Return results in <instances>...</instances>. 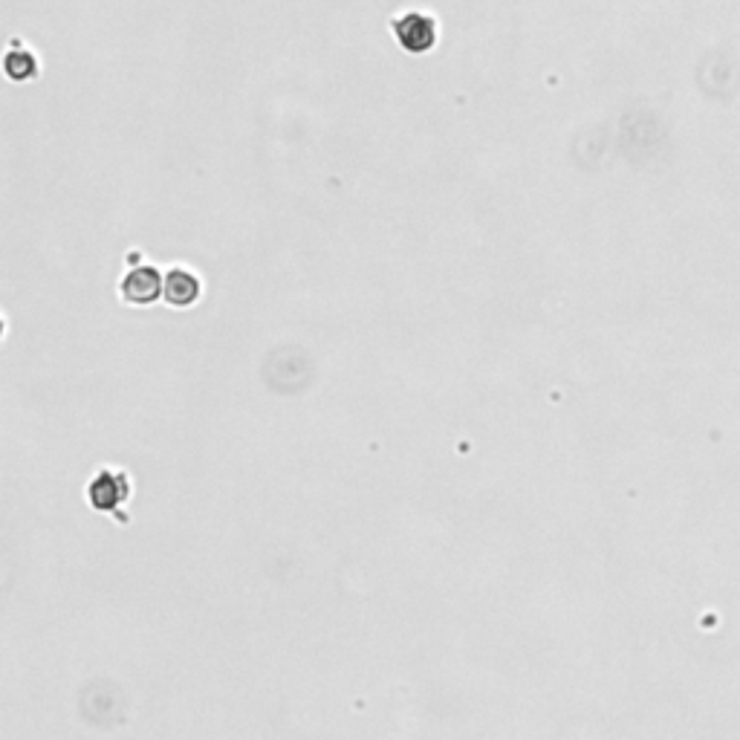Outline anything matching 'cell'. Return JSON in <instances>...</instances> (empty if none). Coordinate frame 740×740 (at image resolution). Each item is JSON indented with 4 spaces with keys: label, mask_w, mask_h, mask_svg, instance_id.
<instances>
[{
    "label": "cell",
    "mask_w": 740,
    "mask_h": 740,
    "mask_svg": "<svg viewBox=\"0 0 740 740\" xmlns=\"http://www.w3.org/2000/svg\"><path fill=\"white\" fill-rule=\"evenodd\" d=\"M87 501L96 512L116 515L122 524H128V515H122V506L131 501V477L122 469H102L87 486Z\"/></svg>",
    "instance_id": "1"
},
{
    "label": "cell",
    "mask_w": 740,
    "mask_h": 740,
    "mask_svg": "<svg viewBox=\"0 0 740 740\" xmlns=\"http://www.w3.org/2000/svg\"><path fill=\"white\" fill-rule=\"evenodd\" d=\"M3 70L12 81H29L32 76H38V58L24 50L21 44H15L12 53H6V61H3Z\"/></svg>",
    "instance_id": "5"
},
{
    "label": "cell",
    "mask_w": 740,
    "mask_h": 740,
    "mask_svg": "<svg viewBox=\"0 0 740 740\" xmlns=\"http://www.w3.org/2000/svg\"><path fill=\"white\" fill-rule=\"evenodd\" d=\"M0 339H3V318H0Z\"/></svg>",
    "instance_id": "6"
},
{
    "label": "cell",
    "mask_w": 740,
    "mask_h": 740,
    "mask_svg": "<svg viewBox=\"0 0 740 740\" xmlns=\"http://www.w3.org/2000/svg\"><path fill=\"white\" fill-rule=\"evenodd\" d=\"M200 295H203L200 278H197L191 269H185V266H174V269L162 278V298H165V304H171V307H177V310H185V307L197 304Z\"/></svg>",
    "instance_id": "4"
},
{
    "label": "cell",
    "mask_w": 740,
    "mask_h": 740,
    "mask_svg": "<svg viewBox=\"0 0 740 740\" xmlns=\"http://www.w3.org/2000/svg\"><path fill=\"white\" fill-rule=\"evenodd\" d=\"M394 32H397L402 50L408 53H428L437 44V24L434 18L420 15V12H408L394 21Z\"/></svg>",
    "instance_id": "3"
},
{
    "label": "cell",
    "mask_w": 740,
    "mask_h": 740,
    "mask_svg": "<svg viewBox=\"0 0 740 740\" xmlns=\"http://www.w3.org/2000/svg\"><path fill=\"white\" fill-rule=\"evenodd\" d=\"M162 272L151 264H131V269L125 272V278L119 281V292L122 298L133 304V307H148L162 298Z\"/></svg>",
    "instance_id": "2"
}]
</instances>
